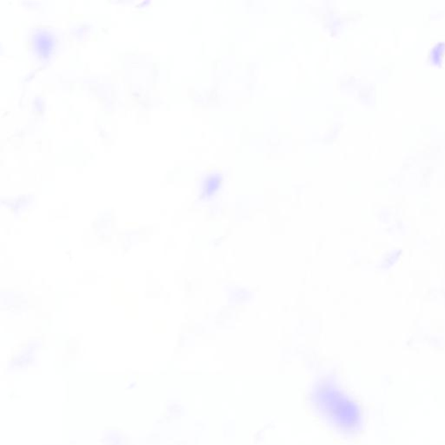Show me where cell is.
I'll list each match as a JSON object with an SVG mask.
<instances>
[{"label":"cell","instance_id":"cell-1","mask_svg":"<svg viewBox=\"0 0 445 445\" xmlns=\"http://www.w3.org/2000/svg\"><path fill=\"white\" fill-rule=\"evenodd\" d=\"M220 183H221V177H219V175L210 177L205 184V193L207 195V196H211L212 194L218 190Z\"/></svg>","mask_w":445,"mask_h":445}]
</instances>
